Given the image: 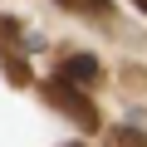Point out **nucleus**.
Here are the masks:
<instances>
[{"label":"nucleus","mask_w":147,"mask_h":147,"mask_svg":"<svg viewBox=\"0 0 147 147\" xmlns=\"http://www.w3.org/2000/svg\"><path fill=\"white\" fill-rule=\"evenodd\" d=\"M132 5H137V10H147V0H132Z\"/></svg>","instance_id":"423d86ee"},{"label":"nucleus","mask_w":147,"mask_h":147,"mask_svg":"<svg viewBox=\"0 0 147 147\" xmlns=\"http://www.w3.org/2000/svg\"><path fill=\"white\" fill-rule=\"evenodd\" d=\"M74 147H79V142H74Z\"/></svg>","instance_id":"0eeeda50"},{"label":"nucleus","mask_w":147,"mask_h":147,"mask_svg":"<svg viewBox=\"0 0 147 147\" xmlns=\"http://www.w3.org/2000/svg\"><path fill=\"white\" fill-rule=\"evenodd\" d=\"M44 98H49L64 118H74L84 132L98 127V108H93V98H88L84 88H74V84H64V79H49V84H44Z\"/></svg>","instance_id":"f257e3e1"},{"label":"nucleus","mask_w":147,"mask_h":147,"mask_svg":"<svg viewBox=\"0 0 147 147\" xmlns=\"http://www.w3.org/2000/svg\"><path fill=\"white\" fill-rule=\"evenodd\" d=\"M64 10H74V15H108L113 10V0H59Z\"/></svg>","instance_id":"39448f33"},{"label":"nucleus","mask_w":147,"mask_h":147,"mask_svg":"<svg viewBox=\"0 0 147 147\" xmlns=\"http://www.w3.org/2000/svg\"><path fill=\"white\" fill-rule=\"evenodd\" d=\"M59 79H64V84H74V88H88V84H98V79H103V69H98V59H93V54H69V59L59 64Z\"/></svg>","instance_id":"f03ea898"},{"label":"nucleus","mask_w":147,"mask_h":147,"mask_svg":"<svg viewBox=\"0 0 147 147\" xmlns=\"http://www.w3.org/2000/svg\"><path fill=\"white\" fill-rule=\"evenodd\" d=\"M5 74H10V84H30V69H25V54L20 49H5Z\"/></svg>","instance_id":"20e7f679"},{"label":"nucleus","mask_w":147,"mask_h":147,"mask_svg":"<svg viewBox=\"0 0 147 147\" xmlns=\"http://www.w3.org/2000/svg\"><path fill=\"white\" fill-rule=\"evenodd\" d=\"M108 147H147V127H113Z\"/></svg>","instance_id":"7ed1b4c3"}]
</instances>
